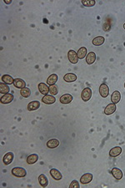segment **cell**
Instances as JSON below:
<instances>
[{
    "label": "cell",
    "instance_id": "obj_6",
    "mask_svg": "<svg viewBox=\"0 0 125 188\" xmlns=\"http://www.w3.org/2000/svg\"><path fill=\"white\" fill-rule=\"evenodd\" d=\"M116 111V105L114 103H111L109 105H108L105 109H104V114L107 115H110L112 114H114V112Z\"/></svg>",
    "mask_w": 125,
    "mask_h": 188
},
{
    "label": "cell",
    "instance_id": "obj_12",
    "mask_svg": "<svg viewBox=\"0 0 125 188\" xmlns=\"http://www.w3.org/2000/svg\"><path fill=\"white\" fill-rule=\"evenodd\" d=\"M73 96L72 95H69V94H65V95H63L60 99H59V101L62 103V104H69L70 102H72L73 100Z\"/></svg>",
    "mask_w": 125,
    "mask_h": 188
},
{
    "label": "cell",
    "instance_id": "obj_20",
    "mask_svg": "<svg viewBox=\"0 0 125 188\" xmlns=\"http://www.w3.org/2000/svg\"><path fill=\"white\" fill-rule=\"evenodd\" d=\"M95 60H96V55H95V53H93V52L89 53V54L87 55V56H86V62H87L88 65L93 64V63L95 62Z\"/></svg>",
    "mask_w": 125,
    "mask_h": 188
},
{
    "label": "cell",
    "instance_id": "obj_1",
    "mask_svg": "<svg viewBox=\"0 0 125 188\" xmlns=\"http://www.w3.org/2000/svg\"><path fill=\"white\" fill-rule=\"evenodd\" d=\"M12 175L17 177H24L27 175V171L22 167H14L11 171Z\"/></svg>",
    "mask_w": 125,
    "mask_h": 188
},
{
    "label": "cell",
    "instance_id": "obj_28",
    "mask_svg": "<svg viewBox=\"0 0 125 188\" xmlns=\"http://www.w3.org/2000/svg\"><path fill=\"white\" fill-rule=\"evenodd\" d=\"M20 95L23 96V98H28L31 95V90L28 88H23L21 89L20 90Z\"/></svg>",
    "mask_w": 125,
    "mask_h": 188
},
{
    "label": "cell",
    "instance_id": "obj_7",
    "mask_svg": "<svg viewBox=\"0 0 125 188\" xmlns=\"http://www.w3.org/2000/svg\"><path fill=\"white\" fill-rule=\"evenodd\" d=\"M40 106V102L38 100H34L28 103V111H34L38 110Z\"/></svg>",
    "mask_w": 125,
    "mask_h": 188
},
{
    "label": "cell",
    "instance_id": "obj_15",
    "mask_svg": "<svg viewBox=\"0 0 125 188\" xmlns=\"http://www.w3.org/2000/svg\"><path fill=\"white\" fill-rule=\"evenodd\" d=\"M13 157H14L13 153H12V152H8L7 154H5V155L3 156V163H4L5 165H9L12 161H13Z\"/></svg>",
    "mask_w": 125,
    "mask_h": 188
},
{
    "label": "cell",
    "instance_id": "obj_22",
    "mask_svg": "<svg viewBox=\"0 0 125 188\" xmlns=\"http://www.w3.org/2000/svg\"><path fill=\"white\" fill-rule=\"evenodd\" d=\"M38 155L37 154H32L27 157V163L28 165H32V164L36 163L38 161Z\"/></svg>",
    "mask_w": 125,
    "mask_h": 188
},
{
    "label": "cell",
    "instance_id": "obj_18",
    "mask_svg": "<svg viewBox=\"0 0 125 188\" xmlns=\"http://www.w3.org/2000/svg\"><path fill=\"white\" fill-rule=\"evenodd\" d=\"M63 79H64L66 82H68V83H72V82L76 81L77 75H74V74H73V73H68V74H66V75H64Z\"/></svg>",
    "mask_w": 125,
    "mask_h": 188
},
{
    "label": "cell",
    "instance_id": "obj_25",
    "mask_svg": "<svg viewBox=\"0 0 125 188\" xmlns=\"http://www.w3.org/2000/svg\"><path fill=\"white\" fill-rule=\"evenodd\" d=\"M104 41H105L104 37L98 36V37H96V38H94L93 39V44L95 45V46H100V45H102L104 43Z\"/></svg>",
    "mask_w": 125,
    "mask_h": 188
},
{
    "label": "cell",
    "instance_id": "obj_30",
    "mask_svg": "<svg viewBox=\"0 0 125 188\" xmlns=\"http://www.w3.org/2000/svg\"><path fill=\"white\" fill-rule=\"evenodd\" d=\"M58 93V88L56 85H53L49 86V94L52 95H55Z\"/></svg>",
    "mask_w": 125,
    "mask_h": 188
},
{
    "label": "cell",
    "instance_id": "obj_10",
    "mask_svg": "<svg viewBox=\"0 0 125 188\" xmlns=\"http://www.w3.org/2000/svg\"><path fill=\"white\" fill-rule=\"evenodd\" d=\"M13 95L9 93V94L3 95L1 97V103L2 104H9L13 101Z\"/></svg>",
    "mask_w": 125,
    "mask_h": 188
},
{
    "label": "cell",
    "instance_id": "obj_34",
    "mask_svg": "<svg viewBox=\"0 0 125 188\" xmlns=\"http://www.w3.org/2000/svg\"><path fill=\"white\" fill-rule=\"evenodd\" d=\"M124 88H125V83H124Z\"/></svg>",
    "mask_w": 125,
    "mask_h": 188
},
{
    "label": "cell",
    "instance_id": "obj_5",
    "mask_svg": "<svg viewBox=\"0 0 125 188\" xmlns=\"http://www.w3.org/2000/svg\"><path fill=\"white\" fill-rule=\"evenodd\" d=\"M42 101L46 105H52L56 101V99L52 95H46L42 98Z\"/></svg>",
    "mask_w": 125,
    "mask_h": 188
},
{
    "label": "cell",
    "instance_id": "obj_4",
    "mask_svg": "<svg viewBox=\"0 0 125 188\" xmlns=\"http://www.w3.org/2000/svg\"><path fill=\"white\" fill-rule=\"evenodd\" d=\"M108 93H109V89L108 85L105 84H102L99 86V94L101 95V96L103 98H106L108 95Z\"/></svg>",
    "mask_w": 125,
    "mask_h": 188
},
{
    "label": "cell",
    "instance_id": "obj_14",
    "mask_svg": "<svg viewBox=\"0 0 125 188\" xmlns=\"http://www.w3.org/2000/svg\"><path fill=\"white\" fill-rule=\"evenodd\" d=\"M38 90L42 95H46L49 93V87L44 83H39L38 84Z\"/></svg>",
    "mask_w": 125,
    "mask_h": 188
},
{
    "label": "cell",
    "instance_id": "obj_13",
    "mask_svg": "<svg viewBox=\"0 0 125 188\" xmlns=\"http://www.w3.org/2000/svg\"><path fill=\"white\" fill-rule=\"evenodd\" d=\"M122 152V148L120 146H115L114 148H112L109 151V155L111 157H116L121 154Z\"/></svg>",
    "mask_w": 125,
    "mask_h": 188
},
{
    "label": "cell",
    "instance_id": "obj_19",
    "mask_svg": "<svg viewBox=\"0 0 125 188\" xmlns=\"http://www.w3.org/2000/svg\"><path fill=\"white\" fill-rule=\"evenodd\" d=\"M38 182H39V184L42 187H46L48 184V178H47L45 175L41 174L38 177Z\"/></svg>",
    "mask_w": 125,
    "mask_h": 188
},
{
    "label": "cell",
    "instance_id": "obj_26",
    "mask_svg": "<svg viewBox=\"0 0 125 188\" xmlns=\"http://www.w3.org/2000/svg\"><path fill=\"white\" fill-rule=\"evenodd\" d=\"M10 89L9 87V85L3 82L0 83V93L1 94H3V95H6V94H9Z\"/></svg>",
    "mask_w": 125,
    "mask_h": 188
},
{
    "label": "cell",
    "instance_id": "obj_2",
    "mask_svg": "<svg viewBox=\"0 0 125 188\" xmlns=\"http://www.w3.org/2000/svg\"><path fill=\"white\" fill-rule=\"evenodd\" d=\"M92 97L91 88H84L81 93V98L83 101H89Z\"/></svg>",
    "mask_w": 125,
    "mask_h": 188
},
{
    "label": "cell",
    "instance_id": "obj_32",
    "mask_svg": "<svg viewBox=\"0 0 125 188\" xmlns=\"http://www.w3.org/2000/svg\"><path fill=\"white\" fill-rule=\"evenodd\" d=\"M4 2H5V3H7V4H10L12 3L11 0H5Z\"/></svg>",
    "mask_w": 125,
    "mask_h": 188
},
{
    "label": "cell",
    "instance_id": "obj_16",
    "mask_svg": "<svg viewBox=\"0 0 125 188\" xmlns=\"http://www.w3.org/2000/svg\"><path fill=\"white\" fill-rule=\"evenodd\" d=\"M16 88L18 89H23L26 87V83L21 79H15L13 84Z\"/></svg>",
    "mask_w": 125,
    "mask_h": 188
},
{
    "label": "cell",
    "instance_id": "obj_23",
    "mask_svg": "<svg viewBox=\"0 0 125 188\" xmlns=\"http://www.w3.org/2000/svg\"><path fill=\"white\" fill-rule=\"evenodd\" d=\"M58 75H56V74H53V75H51L47 79V84L49 85H55L56 82L58 81Z\"/></svg>",
    "mask_w": 125,
    "mask_h": 188
},
{
    "label": "cell",
    "instance_id": "obj_33",
    "mask_svg": "<svg viewBox=\"0 0 125 188\" xmlns=\"http://www.w3.org/2000/svg\"><path fill=\"white\" fill-rule=\"evenodd\" d=\"M124 29H125V23H124Z\"/></svg>",
    "mask_w": 125,
    "mask_h": 188
},
{
    "label": "cell",
    "instance_id": "obj_3",
    "mask_svg": "<svg viewBox=\"0 0 125 188\" xmlns=\"http://www.w3.org/2000/svg\"><path fill=\"white\" fill-rule=\"evenodd\" d=\"M68 59L72 64H77L79 62V57H78V54L74 50H69L68 51Z\"/></svg>",
    "mask_w": 125,
    "mask_h": 188
},
{
    "label": "cell",
    "instance_id": "obj_9",
    "mask_svg": "<svg viewBox=\"0 0 125 188\" xmlns=\"http://www.w3.org/2000/svg\"><path fill=\"white\" fill-rule=\"evenodd\" d=\"M111 173H112L113 177H114L115 179H117V180H121L122 177H123V172H122V171H121L120 169L117 168V167H114V168L112 169Z\"/></svg>",
    "mask_w": 125,
    "mask_h": 188
},
{
    "label": "cell",
    "instance_id": "obj_24",
    "mask_svg": "<svg viewBox=\"0 0 125 188\" xmlns=\"http://www.w3.org/2000/svg\"><path fill=\"white\" fill-rule=\"evenodd\" d=\"M2 81L7 85H12V84H13L14 79L9 75H3L2 76Z\"/></svg>",
    "mask_w": 125,
    "mask_h": 188
},
{
    "label": "cell",
    "instance_id": "obj_17",
    "mask_svg": "<svg viewBox=\"0 0 125 188\" xmlns=\"http://www.w3.org/2000/svg\"><path fill=\"white\" fill-rule=\"evenodd\" d=\"M50 175L56 181H59V180L62 179V174L60 173L59 171H58L57 169H51L50 170Z\"/></svg>",
    "mask_w": 125,
    "mask_h": 188
},
{
    "label": "cell",
    "instance_id": "obj_21",
    "mask_svg": "<svg viewBox=\"0 0 125 188\" xmlns=\"http://www.w3.org/2000/svg\"><path fill=\"white\" fill-rule=\"evenodd\" d=\"M59 145V141L57 139H51L47 142V146L49 149H54Z\"/></svg>",
    "mask_w": 125,
    "mask_h": 188
},
{
    "label": "cell",
    "instance_id": "obj_11",
    "mask_svg": "<svg viewBox=\"0 0 125 188\" xmlns=\"http://www.w3.org/2000/svg\"><path fill=\"white\" fill-rule=\"evenodd\" d=\"M121 100V94H120V92L119 91H118V90H115L114 93L112 94V95H111V101H112V103H114V104H118L119 101Z\"/></svg>",
    "mask_w": 125,
    "mask_h": 188
},
{
    "label": "cell",
    "instance_id": "obj_8",
    "mask_svg": "<svg viewBox=\"0 0 125 188\" xmlns=\"http://www.w3.org/2000/svg\"><path fill=\"white\" fill-rule=\"evenodd\" d=\"M93 180V175L91 173H86L84 175H83L80 178V182L82 184H88Z\"/></svg>",
    "mask_w": 125,
    "mask_h": 188
},
{
    "label": "cell",
    "instance_id": "obj_27",
    "mask_svg": "<svg viewBox=\"0 0 125 188\" xmlns=\"http://www.w3.org/2000/svg\"><path fill=\"white\" fill-rule=\"evenodd\" d=\"M78 54V57L79 59H83L85 58V56H87V49L85 47H81L79 51L77 52Z\"/></svg>",
    "mask_w": 125,
    "mask_h": 188
},
{
    "label": "cell",
    "instance_id": "obj_31",
    "mask_svg": "<svg viewBox=\"0 0 125 188\" xmlns=\"http://www.w3.org/2000/svg\"><path fill=\"white\" fill-rule=\"evenodd\" d=\"M69 188H79V183L78 181L74 180L71 182L70 186H69Z\"/></svg>",
    "mask_w": 125,
    "mask_h": 188
},
{
    "label": "cell",
    "instance_id": "obj_29",
    "mask_svg": "<svg viewBox=\"0 0 125 188\" xmlns=\"http://www.w3.org/2000/svg\"><path fill=\"white\" fill-rule=\"evenodd\" d=\"M82 3L83 6L88 7V8H91L93 6L95 5V1L94 0H82Z\"/></svg>",
    "mask_w": 125,
    "mask_h": 188
}]
</instances>
